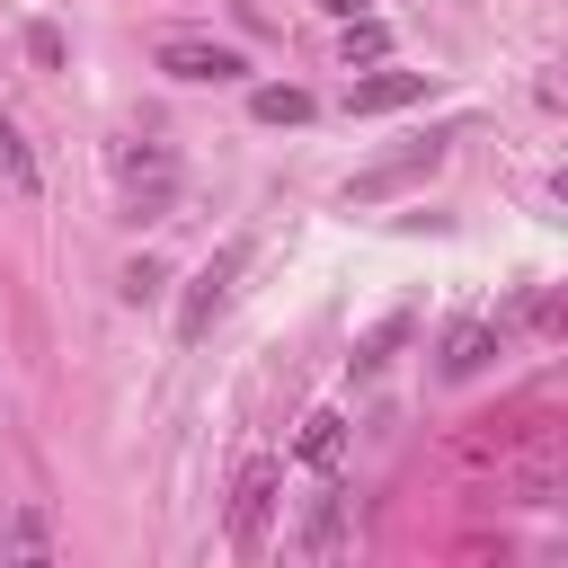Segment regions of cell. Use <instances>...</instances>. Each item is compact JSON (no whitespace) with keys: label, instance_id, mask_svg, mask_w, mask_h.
<instances>
[{"label":"cell","instance_id":"12","mask_svg":"<svg viewBox=\"0 0 568 568\" xmlns=\"http://www.w3.org/2000/svg\"><path fill=\"white\" fill-rule=\"evenodd\" d=\"M0 178H9L18 195H36V186H44V178H36V151H27V133L9 124V106H0Z\"/></svg>","mask_w":568,"mask_h":568},{"label":"cell","instance_id":"15","mask_svg":"<svg viewBox=\"0 0 568 568\" xmlns=\"http://www.w3.org/2000/svg\"><path fill=\"white\" fill-rule=\"evenodd\" d=\"M27 53H36L44 71H62V62H71V44H62V27H53V18H36V27H27Z\"/></svg>","mask_w":568,"mask_h":568},{"label":"cell","instance_id":"17","mask_svg":"<svg viewBox=\"0 0 568 568\" xmlns=\"http://www.w3.org/2000/svg\"><path fill=\"white\" fill-rule=\"evenodd\" d=\"M320 9H328V18H364V0H320Z\"/></svg>","mask_w":568,"mask_h":568},{"label":"cell","instance_id":"10","mask_svg":"<svg viewBox=\"0 0 568 568\" xmlns=\"http://www.w3.org/2000/svg\"><path fill=\"white\" fill-rule=\"evenodd\" d=\"M44 550H53V515L44 506H18L0 524V559H44Z\"/></svg>","mask_w":568,"mask_h":568},{"label":"cell","instance_id":"14","mask_svg":"<svg viewBox=\"0 0 568 568\" xmlns=\"http://www.w3.org/2000/svg\"><path fill=\"white\" fill-rule=\"evenodd\" d=\"M399 337H408V311H390V320H382V328H373V337H364V346H355V373H382V364H390V346H399Z\"/></svg>","mask_w":568,"mask_h":568},{"label":"cell","instance_id":"1","mask_svg":"<svg viewBox=\"0 0 568 568\" xmlns=\"http://www.w3.org/2000/svg\"><path fill=\"white\" fill-rule=\"evenodd\" d=\"M240 266H248V240H222V248H213V257H204V266L186 275V302H178V337H186V346H195V337L213 328V311L231 302Z\"/></svg>","mask_w":568,"mask_h":568},{"label":"cell","instance_id":"3","mask_svg":"<svg viewBox=\"0 0 568 568\" xmlns=\"http://www.w3.org/2000/svg\"><path fill=\"white\" fill-rule=\"evenodd\" d=\"M275 488H284V462H248L240 488H231V550H266V515H275Z\"/></svg>","mask_w":568,"mask_h":568},{"label":"cell","instance_id":"8","mask_svg":"<svg viewBox=\"0 0 568 568\" xmlns=\"http://www.w3.org/2000/svg\"><path fill=\"white\" fill-rule=\"evenodd\" d=\"M497 346H506V328H497V320H462V328L444 337V373L462 382V373H479V364H488Z\"/></svg>","mask_w":568,"mask_h":568},{"label":"cell","instance_id":"16","mask_svg":"<svg viewBox=\"0 0 568 568\" xmlns=\"http://www.w3.org/2000/svg\"><path fill=\"white\" fill-rule=\"evenodd\" d=\"M160 284H169V275H160V266H151V257H133V266H124V302H151V293H160Z\"/></svg>","mask_w":568,"mask_h":568},{"label":"cell","instance_id":"4","mask_svg":"<svg viewBox=\"0 0 568 568\" xmlns=\"http://www.w3.org/2000/svg\"><path fill=\"white\" fill-rule=\"evenodd\" d=\"M346 532H355V497L328 488V497H311V515H302V532H293V559H337Z\"/></svg>","mask_w":568,"mask_h":568},{"label":"cell","instance_id":"6","mask_svg":"<svg viewBox=\"0 0 568 568\" xmlns=\"http://www.w3.org/2000/svg\"><path fill=\"white\" fill-rule=\"evenodd\" d=\"M160 71H169V80H240L248 62H240L231 44H204V36H169V44H160Z\"/></svg>","mask_w":568,"mask_h":568},{"label":"cell","instance_id":"11","mask_svg":"<svg viewBox=\"0 0 568 568\" xmlns=\"http://www.w3.org/2000/svg\"><path fill=\"white\" fill-rule=\"evenodd\" d=\"M248 115H257V124H311V115H320V98L275 80V89H257V98H248Z\"/></svg>","mask_w":568,"mask_h":568},{"label":"cell","instance_id":"5","mask_svg":"<svg viewBox=\"0 0 568 568\" xmlns=\"http://www.w3.org/2000/svg\"><path fill=\"white\" fill-rule=\"evenodd\" d=\"M169 195H178V160H169V151L124 160V213H133V222H160V213H169Z\"/></svg>","mask_w":568,"mask_h":568},{"label":"cell","instance_id":"13","mask_svg":"<svg viewBox=\"0 0 568 568\" xmlns=\"http://www.w3.org/2000/svg\"><path fill=\"white\" fill-rule=\"evenodd\" d=\"M373 62H390V27L382 18H346V71H373Z\"/></svg>","mask_w":568,"mask_h":568},{"label":"cell","instance_id":"7","mask_svg":"<svg viewBox=\"0 0 568 568\" xmlns=\"http://www.w3.org/2000/svg\"><path fill=\"white\" fill-rule=\"evenodd\" d=\"M417 98H426V71H382V62H373V71L346 89V115H390V106H417Z\"/></svg>","mask_w":568,"mask_h":568},{"label":"cell","instance_id":"2","mask_svg":"<svg viewBox=\"0 0 568 568\" xmlns=\"http://www.w3.org/2000/svg\"><path fill=\"white\" fill-rule=\"evenodd\" d=\"M444 142H453V133H426V142H408V151H390V160L355 169V178H346V204H382V195H399V186L435 178V169H444Z\"/></svg>","mask_w":568,"mask_h":568},{"label":"cell","instance_id":"9","mask_svg":"<svg viewBox=\"0 0 568 568\" xmlns=\"http://www.w3.org/2000/svg\"><path fill=\"white\" fill-rule=\"evenodd\" d=\"M293 453H302V470H337V462H346V417H337V408H311Z\"/></svg>","mask_w":568,"mask_h":568}]
</instances>
